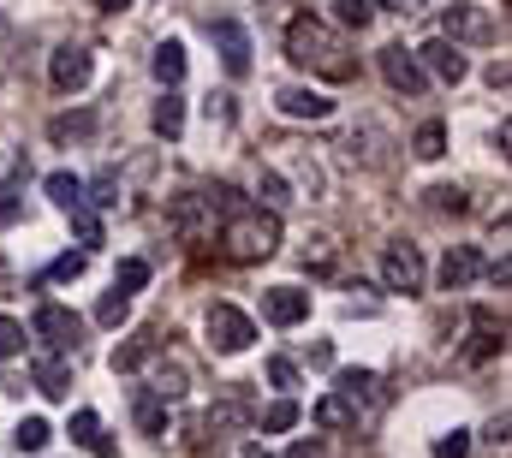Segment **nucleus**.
Wrapping results in <instances>:
<instances>
[{"label":"nucleus","mask_w":512,"mask_h":458,"mask_svg":"<svg viewBox=\"0 0 512 458\" xmlns=\"http://www.w3.org/2000/svg\"><path fill=\"white\" fill-rule=\"evenodd\" d=\"M149 72H155V84L179 90V84H185V42H161L155 60H149Z\"/></svg>","instance_id":"nucleus-16"},{"label":"nucleus","mask_w":512,"mask_h":458,"mask_svg":"<svg viewBox=\"0 0 512 458\" xmlns=\"http://www.w3.org/2000/svg\"><path fill=\"white\" fill-rule=\"evenodd\" d=\"M262 316H268L274 328H298V322L310 316V292H298V286H268V292H262Z\"/></svg>","instance_id":"nucleus-11"},{"label":"nucleus","mask_w":512,"mask_h":458,"mask_svg":"<svg viewBox=\"0 0 512 458\" xmlns=\"http://www.w3.org/2000/svg\"><path fill=\"white\" fill-rule=\"evenodd\" d=\"M66 215H72V232H78V244H84V250H96V244H102V215H96L90 203H78V209H66Z\"/></svg>","instance_id":"nucleus-24"},{"label":"nucleus","mask_w":512,"mask_h":458,"mask_svg":"<svg viewBox=\"0 0 512 458\" xmlns=\"http://www.w3.org/2000/svg\"><path fill=\"white\" fill-rule=\"evenodd\" d=\"M423 274H429V268H423V250H417L411 238H393L382 250V286L387 292H405V298H411V292H423Z\"/></svg>","instance_id":"nucleus-4"},{"label":"nucleus","mask_w":512,"mask_h":458,"mask_svg":"<svg viewBox=\"0 0 512 458\" xmlns=\"http://www.w3.org/2000/svg\"><path fill=\"white\" fill-rule=\"evenodd\" d=\"M382 78H387V90H399V96H423L429 90V72L417 66L411 48H382Z\"/></svg>","instance_id":"nucleus-9"},{"label":"nucleus","mask_w":512,"mask_h":458,"mask_svg":"<svg viewBox=\"0 0 512 458\" xmlns=\"http://www.w3.org/2000/svg\"><path fill=\"white\" fill-rule=\"evenodd\" d=\"M209 36H215V48H221L227 78H245V72H251V36H245V24H239V18H215Z\"/></svg>","instance_id":"nucleus-8"},{"label":"nucleus","mask_w":512,"mask_h":458,"mask_svg":"<svg viewBox=\"0 0 512 458\" xmlns=\"http://www.w3.org/2000/svg\"><path fill=\"white\" fill-rule=\"evenodd\" d=\"M292 458H322V447H292Z\"/></svg>","instance_id":"nucleus-43"},{"label":"nucleus","mask_w":512,"mask_h":458,"mask_svg":"<svg viewBox=\"0 0 512 458\" xmlns=\"http://www.w3.org/2000/svg\"><path fill=\"white\" fill-rule=\"evenodd\" d=\"M268 381H274V387H286V393H292V387H298V369H292V363H286V357H274V363H268Z\"/></svg>","instance_id":"nucleus-39"},{"label":"nucleus","mask_w":512,"mask_h":458,"mask_svg":"<svg viewBox=\"0 0 512 458\" xmlns=\"http://www.w3.org/2000/svg\"><path fill=\"white\" fill-rule=\"evenodd\" d=\"M143 286H149V262H143V256H126V262H120V274H114V292H143Z\"/></svg>","instance_id":"nucleus-31"},{"label":"nucleus","mask_w":512,"mask_h":458,"mask_svg":"<svg viewBox=\"0 0 512 458\" xmlns=\"http://www.w3.org/2000/svg\"><path fill=\"white\" fill-rule=\"evenodd\" d=\"M48 441H54V429H48L42 417H24V423L12 429V447H18V453H42Z\"/></svg>","instance_id":"nucleus-23"},{"label":"nucleus","mask_w":512,"mask_h":458,"mask_svg":"<svg viewBox=\"0 0 512 458\" xmlns=\"http://www.w3.org/2000/svg\"><path fill=\"white\" fill-rule=\"evenodd\" d=\"M411 149H417V161H441V155H447V131H441V125L429 119V125H417Z\"/></svg>","instance_id":"nucleus-25"},{"label":"nucleus","mask_w":512,"mask_h":458,"mask_svg":"<svg viewBox=\"0 0 512 458\" xmlns=\"http://www.w3.org/2000/svg\"><path fill=\"white\" fill-rule=\"evenodd\" d=\"M370 387H376V375H370V369H340V381H334V393H346L352 405H364V399H370Z\"/></svg>","instance_id":"nucleus-28"},{"label":"nucleus","mask_w":512,"mask_h":458,"mask_svg":"<svg viewBox=\"0 0 512 458\" xmlns=\"http://www.w3.org/2000/svg\"><path fill=\"white\" fill-rule=\"evenodd\" d=\"M84 203L90 209H114L120 203V173H96V185H84Z\"/></svg>","instance_id":"nucleus-27"},{"label":"nucleus","mask_w":512,"mask_h":458,"mask_svg":"<svg viewBox=\"0 0 512 458\" xmlns=\"http://www.w3.org/2000/svg\"><path fill=\"white\" fill-rule=\"evenodd\" d=\"M42 191H48L60 209H78V203H84V179H78V173H48Z\"/></svg>","instance_id":"nucleus-21"},{"label":"nucleus","mask_w":512,"mask_h":458,"mask_svg":"<svg viewBox=\"0 0 512 458\" xmlns=\"http://www.w3.org/2000/svg\"><path fill=\"white\" fill-rule=\"evenodd\" d=\"M477 274H483V256H477L471 244H453V250L441 256V286H447V292H465Z\"/></svg>","instance_id":"nucleus-13"},{"label":"nucleus","mask_w":512,"mask_h":458,"mask_svg":"<svg viewBox=\"0 0 512 458\" xmlns=\"http://www.w3.org/2000/svg\"><path fill=\"white\" fill-rule=\"evenodd\" d=\"M30 334L48 345V351H78V334H84V322H78L66 304H42V310L30 316Z\"/></svg>","instance_id":"nucleus-6"},{"label":"nucleus","mask_w":512,"mask_h":458,"mask_svg":"<svg viewBox=\"0 0 512 458\" xmlns=\"http://www.w3.org/2000/svg\"><path fill=\"white\" fill-rule=\"evenodd\" d=\"M441 36L465 48V42H495L501 24H495L489 6H477V0H453V6H441Z\"/></svg>","instance_id":"nucleus-3"},{"label":"nucleus","mask_w":512,"mask_h":458,"mask_svg":"<svg viewBox=\"0 0 512 458\" xmlns=\"http://www.w3.org/2000/svg\"><path fill=\"white\" fill-rule=\"evenodd\" d=\"M18 215H24V191H18V179H6L0 185V227H12Z\"/></svg>","instance_id":"nucleus-35"},{"label":"nucleus","mask_w":512,"mask_h":458,"mask_svg":"<svg viewBox=\"0 0 512 458\" xmlns=\"http://www.w3.org/2000/svg\"><path fill=\"white\" fill-rule=\"evenodd\" d=\"M256 191H262V203H268V209H274V215H280V209H286V203H292V191H286V179H280V173H274V167H268V173H262V185H256Z\"/></svg>","instance_id":"nucleus-33"},{"label":"nucleus","mask_w":512,"mask_h":458,"mask_svg":"<svg viewBox=\"0 0 512 458\" xmlns=\"http://www.w3.org/2000/svg\"><path fill=\"white\" fill-rule=\"evenodd\" d=\"M96 6H102V12H126L131 0H96Z\"/></svg>","instance_id":"nucleus-42"},{"label":"nucleus","mask_w":512,"mask_h":458,"mask_svg":"<svg viewBox=\"0 0 512 458\" xmlns=\"http://www.w3.org/2000/svg\"><path fill=\"white\" fill-rule=\"evenodd\" d=\"M18 351H24V322L0 316V363H6V357H18Z\"/></svg>","instance_id":"nucleus-36"},{"label":"nucleus","mask_w":512,"mask_h":458,"mask_svg":"<svg viewBox=\"0 0 512 458\" xmlns=\"http://www.w3.org/2000/svg\"><path fill=\"white\" fill-rule=\"evenodd\" d=\"M6 30H12V24H6V12H0V36H6Z\"/></svg>","instance_id":"nucleus-45"},{"label":"nucleus","mask_w":512,"mask_h":458,"mask_svg":"<svg viewBox=\"0 0 512 458\" xmlns=\"http://www.w3.org/2000/svg\"><path fill=\"white\" fill-rule=\"evenodd\" d=\"M376 6H382V0H334V18H340L346 30H364V24L376 18Z\"/></svg>","instance_id":"nucleus-30"},{"label":"nucleus","mask_w":512,"mask_h":458,"mask_svg":"<svg viewBox=\"0 0 512 458\" xmlns=\"http://www.w3.org/2000/svg\"><path fill=\"white\" fill-rule=\"evenodd\" d=\"M245 458H274V453H262V447H251V453H245Z\"/></svg>","instance_id":"nucleus-44"},{"label":"nucleus","mask_w":512,"mask_h":458,"mask_svg":"<svg viewBox=\"0 0 512 458\" xmlns=\"http://www.w3.org/2000/svg\"><path fill=\"white\" fill-rule=\"evenodd\" d=\"M167 221H173L179 238H197L203 232V197H173V215Z\"/></svg>","instance_id":"nucleus-20"},{"label":"nucleus","mask_w":512,"mask_h":458,"mask_svg":"<svg viewBox=\"0 0 512 458\" xmlns=\"http://www.w3.org/2000/svg\"><path fill=\"white\" fill-rule=\"evenodd\" d=\"M465 453H471V435H465V429H453V435L435 441V458H465Z\"/></svg>","instance_id":"nucleus-38"},{"label":"nucleus","mask_w":512,"mask_h":458,"mask_svg":"<svg viewBox=\"0 0 512 458\" xmlns=\"http://www.w3.org/2000/svg\"><path fill=\"white\" fill-rule=\"evenodd\" d=\"M286 60H292V66H304V72H316V78H328V84H346V78L358 72L352 48H346L322 18H310V12L286 24Z\"/></svg>","instance_id":"nucleus-1"},{"label":"nucleus","mask_w":512,"mask_h":458,"mask_svg":"<svg viewBox=\"0 0 512 458\" xmlns=\"http://www.w3.org/2000/svg\"><path fill=\"white\" fill-rule=\"evenodd\" d=\"M429 197H435V209H447V215H465V209H471V203H465V191H459V185H435V191H429Z\"/></svg>","instance_id":"nucleus-37"},{"label":"nucleus","mask_w":512,"mask_h":458,"mask_svg":"<svg viewBox=\"0 0 512 458\" xmlns=\"http://www.w3.org/2000/svg\"><path fill=\"white\" fill-rule=\"evenodd\" d=\"M149 393H155V399H179V393H185V363L161 357V363L149 369Z\"/></svg>","instance_id":"nucleus-19"},{"label":"nucleus","mask_w":512,"mask_h":458,"mask_svg":"<svg viewBox=\"0 0 512 458\" xmlns=\"http://www.w3.org/2000/svg\"><path fill=\"white\" fill-rule=\"evenodd\" d=\"M90 131H96V114H60V119H48V137H54V143L90 137Z\"/></svg>","instance_id":"nucleus-26"},{"label":"nucleus","mask_w":512,"mask_h":458,"mask_svg":"<svg viewBox=\"0 0 512 458\" xmlns=\"http://www.w3.org/2000/svg\"><path fill=\"white\" fill-rule=\"evenodd\" d=\"M161 6H167V0H161Z\"/></svg>","instance_id":"nucleus-46"},{"label":"nucleus","mask_w":512,"mask_h":458,"mask_svg":"<svg viewBox=\"0 0 512 458\" xmlns=\"http://www.w3.org/2000/svg\"><path fill=\"white\" fill-rule=\"evenodd\" d=\"M137 363H143V345H120V351H114V375H131Z\"/></svg>","instance_id":"nucleus-40"},{"label":"nucleus","mask_w":512,"mask_h":458,"mask_svg":"<svg viewBox=\"0 0 512 458\" xmlns=\"http://www.w3.org/2000/svg\"><path fill=\"white\" fill-rule=\"evenodd\" d=\"M30 375H36V393H42V399H66V393H72V363H66L60 351H48V345L36 351Z\"/></svg>","instance_id":"nucleus-12"},{"label":"nucleus","mask_w":512,"mask_h":458,"mask_svg":"<svg viewBox=\"0 0 512 458\" xmlns=\"http://www.w3.org/2000/svg\"><path fill=\"white\" fill-rule=\"evenodd\" d=\"M298 417H304V411H298V399H274V405L262 411V429H268V435H286Z\"/></svg>","instance_id":"nucleus-29"},{"label":"nucleus","mask_w":512,"mask_h":458,"mask_svg":"<svg viewBox=\"0 0 512 458\" xmlns=\"http://www.w3.org/2000/svg\"><path fill=\"white\" fill-rule=\"evenodd\" d=\"M280 114L286 119H328L334 102H328L322 90H280Z\"/></svg>","instance_id":"nucleus-15"},{"label":"nucleus","mask_w":512,"mask_h":458,"mask_svg":"<svg viewBox=\"0 0 512 458\" xmlns=\"http://www.w3.org/2000/svg\"><path fill=\"white\" fill-rule=\"evenodd\" d=\"M417 54V66L423 72H435L441 84H459L471 66H465V54H459V42H447V36H435V42H423V48H411Z\"/></svg>","instance_id":"nucleus-10"},{"label":"nucleus","mask_w":512,"mask_h":458,"mask_svg":"<svg viewBox=\"0 0 512 458\" xmlns=\"http://www.w3.org/2000/svg\"><path fill=\"white\" fill-rule=\"evenodd\" d=\"M48 78H54V90L60 96H72V90H84L90 78H96V54L90 48H54V60H48Z\"/></svg>","instance_id":"nucleus-7"},{"label":"nucleus","mask_w":512,"mask_h":458,"mask_svg":"<svg viewBox=\"0 0 512 458\" xmlns=\"http://www.w3.org/2000/svg\"><path fill=\"white\" fill-rule=\"evenodd\" d=\"M221 244L233 262H268L280 250V215L274 209H239L221 232Z\"/></svg>","instance_id":"nucleus-2"},{"label":"nucleus","mask_w":512,"mask_h":458,"mask_svg":"<svg viewBox=\"0 0 512 458\" xmlns=\"http://www.w3.org/2000/svg\"><path fill=\"white\" fill-rule=\"evenodd\" d=\"M310 417H316V429H352V423H358V405H352L346 393H322Z\"/></svg>","instance_id":"nucleus-17"},{"label":"nucleus","mask_w":512,"mask_h":458,"mask_svg":"<svg viewBox=\"0 0 512 458\" xmlns=\"http://www.w3.org/2000/svg\"><path fill=\"white\" fill-rule=\"evenodd\" d=\"M137 429L143 435H167V399H155L149 387L137 393Z\"/></svg>","instance_id":"nucleus-22"},{"label":"nucleus","mask_w":512,"mask_h":458,"mask_svg":"<svg viewBox=\"0 0 512 458\" xmlns=\"http://www.w3.org/2000/svg\"><path fill=\"white\" fill-rule=\"evenodd\" d=\"M126 316H131V298H126V292H108V298L96 304V322H102V328H120Z\"/></svg>","instance_id":"nucleus-32"},{"label":"nucleus","mask_w":512,"mask_h":458,"mask_svg":"<svg viewBox=\"0 0 512 458\" xmlns=\"http://www.w3.org/2000/svg\"><path fill=\"white\" fill-rule=\"evenodd\" d=\"M203 334H209L215 351H227V357H233V351H245V345L256 340V322L245 316V310H233V304H215V310H209V322H203Z\"/></svg>","instance_id":"nucleus-5"},{"label":"nucleus","mask_w":512,"mask_h":458,"mask_svg":"<svg viewBox=\"0 0 512 458\" xmlns=\"http://www.w3.org/2000/svg\"><path fill=\"white\" fill-rule=\"evenodd\" d=\"M72 441H78L90 458H114V441H108V429H102L96 411H72Z\"/></svg>","instance_id":"nucleus-14"},{"label":"nucleus","mask_w":512,"mask_h":458,"mask_svg":"<svg viewBox=\"0 0 512 458\" xmlns=\"http://www.w3.org/2000/svg\"><path fill=\"white\" fill-rule=\"evenodd\" d=\"M90 268V250H66V256H54V268H48V280H78Z\"/></svg>","instance_id":"nucleus-34"},{"label":"nucleus","mask_w":512,"mask_h":458,"mask_svg":"<svg viewBox=\"0 0 512 458\" xmlns=\"http://www.w3.org/2000/svg\"><path fill=\"white\" fill-rule=\"evenodd\" d=\"M149 125H155V137H167V143H173V137L185 131V102H179V96L167 90V96H161V102L149 108Z\"/></svg>","instance_id":"nucleus-18"},{"label":"nucleus","mask_w":512,"mask_h":458,"mask_svg":"<svg viewBox=\"0 0 512 458\" xmlns=\"http://www.w3.org/2000/svg\"><path fill=\"white\" fill-rule=\"evenodd\" d=\"M387 6H399V12H417V6H429V0H387Z\"/></svg>","instance_id":"nucleus-41"}]
</instances>
